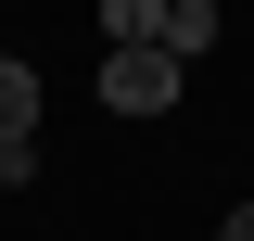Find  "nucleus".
I'll return each mask as SVG.
<instances>
[{"label":"nucleus","instance_id":"obj_4","mask_svg":"<svg viewBox=\"0 0 254 241\" xmlns=\"http://www.w3.org/2000/svg\"><path fill=\"white\" fill-rule=\"evenodd\" d=\"M165 51H178V63L216 51V0H165Z\"/></svg>","mask_w":254,"mask_h":241},{"label":"nucleus","instance_id":"obj_1","mask_svg":"<svg viewBox=\"0 0 254 241\" xmlns=\"http://www.w3.org/2000/svg\"><path fill=\"white\" fill-rule=\"evenodd\" d=\"M38 178V63L0 51V190H26Z\"/></svg>","mask_w":254,"mask_h":241},{"label":"nucleus","instance_id":"obj_2","mask_svg":"<svg viewBox=\"0 0 254 241\" xmlns=\"http://www.w3.org/2000/svg\"><path fill=\"white\" fill-rule=\"evenodd\" d=\"M178 76H190L178 51H102V102H115V115H165Z\"/></svg>","mask_w":254,"mask_h":241},{"label":"nucleus","instance_id":"obj_5","mask_svg":"<svg viewBox=\"0 0 254 241\" xmlns=\"http://www.w3.org/2000/svg\"><path fill=\"white\" fill-rule=\"evenodd\" d=\"M216 241H254V203H229V216H216Z\"/></svg>","mask_w":254,"mask_h":241},{"label":"nucleus","instance_id":"obj_3","mask_svg":"<svg viewBox=\"0 0 254 241\" xmlns=\"http://www.w3.org/2000/svg\"><path fill=\"white\" fill-rule=\"evenodd\" d=\"M102 38L115 51H165V0H102Z\"/></svg>","mask_w":254,"mask_h":241}]
</instances>
